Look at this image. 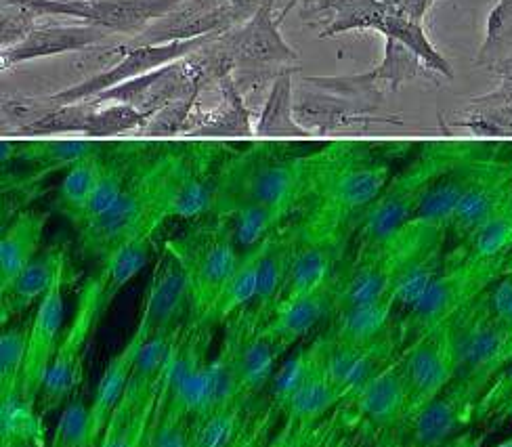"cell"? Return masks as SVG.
Returning a JSON list of instances; mask_svg holds the SVG:
<instances>
[{
  "instance_id": "obj_29",
  "label": "cell",
  "mask_w": 512,
  "mask_h": 447,
  "mask_svg": "<svg viewBox=\"0 0 512 447\" xmlns=\"http://www.w3.org/2000/svg\"><path fill=\"white\" fill-rule=\"evenodd\" d=\"M49 212L26 208L5 223L0 238V290L7 288L40 254Z\"/></svg>"
},
{
  "instance_id": "obj_28",
  "label": "cell",
  "mask_w": 512,
  "mask_h": 447,
  "mask_svg": "<svg viewBox=\"0 0 512 447\" xmlns=\"http://www.w3.org/2000/svg\"><path fill=\"white\" fill-rule=\"evenodd\" d=\"M311 347L313 361L309 372L275 408L280 410L282 418H290L301 424H309V427H315V424L326 420L340 403L345 401V397L326 372L322 347H319L317 338L313 340Z\"/></svg>"
},
{
  "instance_id": "obj_15",
  "label": "cell",
  "mask_w": 512,
  "mask_h": 447,
  "mask_svg": "<svg viewBox=\"0 0 512 447\" xmlns=\"http://www.w3.org/2000/svg\"><path fill=\"white\" fill-rule=\"evenodd\" d=\"M399 364L410 395V420L456 380L458 370L450 326L435 328L405 345L399 353Z\"/></svg>"
},
{
  "instance_id": "obj_7",
  "label": "cell",
  "mask_w": 512,
  "mask_h": 447,
  "mask_svg": "<svg viewBox=\"0 0 512 447\" xmlns=\"http://www.w3.org/2000/svg\"><path fill=\"white\" fill-rule=\"evenodd\" d=\"M166 244L179 254L191 278L196 301L194 317L212 324V309L242 254L229 219L219 215L202 217L179 238L166 240Z\"/></svg>"
},
{
  "instance_id": "obj_45",
  "label": "cell",
  "mask_w": 512,
  "mask_h": 447,
  "mask_svg": "<svg viewBox=\"0 0 512 447\" xmlns=\"http://www.w3.org/2000/svg\"><path fill=\"white\" fill-rule=\"evenodd\" d=\"M280 422H282L280 410H277L267 397H261L259 401L252 403L246 427L238 437V441L231 447H261L271 437V433L280 427Z\"/></svg>"
},
{
  "instance_id": "obj_6",
  "label": "cell",
  "mask_w": 512,
  "mask_h": 447,
  "mask_svg": "<svg viewBox=\"0 0 512 447\" xmlns=\"http://www.w3.org/2000/svg\"><path fill=\"white\" fill-rule=\"evenodd\" d=\"M236 147L221 143L166 145L162 160L164 219H202L215 212L223 166Z\"/></svg>"
},
{
  "instance_id": "obj_58",
  "label": "cell",
  "mask_w": 512,
  "mask_h": 447,
  "mask_svg": "<svg viewBox=\"0 0 512 447\" xmlns=\"http://www.w3.org/2000/svg\"><path fill=\"white\" fill-rule=\"evenodd\" d=\"M393 447H399V445H397V443H395V445H393Z\"/></svg>"
},
{
  "instance_id": "obj_24",
  "label": "cell",
  "mask_w": 512,
  "mask_h": 447,
  "mask_svg": "<svg viewBox=\"0 0 512 447\" xmlns=\"http://www.w3.org/2000/svg\"><path fill=\"white\" fill-rule=\"evenodd\" d=\"M183 0H72L74 19L114 36L135 38Z\"/></svg>"
},
{
  "instance_id": "obj_42",
  "label": "cell",
  "mask_w": 512,
  "mask_h": 447,
  "mask_svg": "<svg viewBox=\"0 0 512 447\" xmlns=\"http://www.w3.org/2000/svg\"><path fill=\"white\" fill-rule=\"evenodd\" d=\"M156 408L158 403H149V406L137 412H114L108 431L103 433L99 441V447H143Z\"/></svg>"
},
{
  "instance_id": "obj_4",
  "label": "cell",
  "mask_w": 512,
  "mask_h": 447,
  "mask_svg": "<svg viewBox=\"0 0 512 447\" xmlns=\"http://www.w3.org/2000/svg\"><path fill=\"white\" fill-rule=\"evenodd\" d=\"M164 152L166 145L141 166L108 210L78 229V244L84 257L101 263L128 242L156 233L166 221L162 212Z\"/></svg>"
},
{
  "instance_id": "obj_56",
  "label": "cell",
  "mask_w": 512,
  "mask_h": 447,
  "mask_svg": "<svg viewBox=\"0 0 512 447\" xmlns=\"http://www.w3.org/2000/svg\"><path fill=\"white\" fill-rule=\"evenodd\" d=\"M496 447H512V437H508L506 441H502V443H498Z\"/></svg>"
},
{
  "instance_id": "obj_53",
  "label": "cell",
  "mask_w": 512,
  "mask_h": 447,
  "mask_svg": "<svg viewBox=\"0 0 512 447\" xmlns=\"http://www.w3.org/2000/svg\"><path fill=\"white\" fill-rule=\"evenodd\" d=\"M298 3H301V0H284V7H282L280 11H277V19H280V24H282V21L288 17V13H290Z\"/></svg>"
},
{
  "instance_id": "obj_37",
  "label": "cell",
  "mask_w": 512,
  "mask_h": 447,
  "mask_svg": "<svg viewBox=\"0 0 512 447\" xmlns=\"http://www.w3.org/2000/svg\"><path fill=\"white\" fill-rule=\"evenodd\" d=\"M512 250V219L506 212H498L496 217L483 223L473 231L458 248L450 254L454 259H464L473 263H498L506 261Z\"/></svg>"
},
{
  "instance_id": "obj_43",
  "label": "cell",
  "mask_w": 512,
  "mask_h": 447,
  "mask_svg": "<svg viewBox=\"0 0 512 447\" xmlns=\"http://www.w3.org/2000/svg\"><path fill=\"white\" fill-rule=\"evenodd\" d=\"M143 122H147V116L131 103H112L108 108H105V103H99V108L93 114L84 133H87L91 139H99L105 135L131 131Z\"/></svg>"
},
{
  "instance_id": "obj_51",
  "label": "cell",
  "mask_w": 512,
  "mask_h": 447,
  "mask_svg": "<svg viewBox=\"0 0 512 447\" xmlns=\"http://www.w3.org/2000/svg\"><path fill=\"white\" fill-rule=\"evenodd\" d=\"M483 439H485V435H479L475 431H464V433L452 437L450 441L441 443L439 447H481Z\"/></svg>"
},
{
  "instance_id": "obj_44",
  "label": "cell",
  "mask_w": 512,
  "mask_h": 447,
  "mask_svg": "<svg viewBox=\"0 0 512 447\" xmlns=\"http://www.w3.org/2000/svg\"><path fill=\"white\" fill-rule=\"evenodd\" d=\"M87 418L89 406L80 395H76L61 410L57 427L47 447H87Z\"/></svg>"
},
{
  "instance_id": "obj_36",
  "label": "cell",
  "mask_w": 512,
  "mask_h": 447,
  "mask_svg": "<svg viewBox=\"0 0 512 447\" xmlns=\"http://www.w3.org/2000/svg\"><path fill=\"white\" fill-rule=\"evenodd\" d=\"M296 68H286L275 74L271 80V89L267 93L263 112L259 118L256 133L261 137H288L303 135L301 126L294 120V76Z\"/></svg>"
},
{
  "instance_id": "obj_18",
  "label": "cell",
  "mask_w": 512,
  "mask_h": 447,
  "mask_svg": "<svg viewBox=\"0 0 512 447\" xmlns=\"http://www.w3.org/2000/svg\"><path fill=\"white\" fill-rule=\"evenodd\" d=\"M384 57L378 66L366 74H351V76H309L303 82L311 89L359 99L364 103H374L382 95L393 93L405 82L418 78L420 74L429 72L422 59L414 55L401 42L384 38Z\"/></svg>"
},
{
  "instance_id": "obj_54",
  "label": "cell",
  "mask_w": 512,
  "mask_h": 447,
  "mask_svg": "<svg viewBox=\"0 0 512 447\" xmlns=\"http://www.w3.org/2000/svg\"><path fill=\"white\" fill-rule=\"evenodd\" d=\"M510 359H512V336H510V340H508V347H506V353H504V361H502V366H506Z\"/></svg>"
},
{
  "instance_id": "obj_14",
  "label": "cell",
  "mask_w": 512,
  "mask_h": 447,
  "mask_svg": "<svg viewBox=\"0 0 512 447\" xmlns=\"http://www.w3.org/2000/svg\"><path fill=\"white\" fill-rule=\"evenodd\" d=\"M485 387L456 378L450 387L414 414L397 435L399 447H439L466 431L477 418Z\"/></svg>"
},
{
  "instance_id": "obj_30",
  "label": "cell",
  "mask_w": 512,
  "mask_h": 447,
  "mask_svg": "<svg viewBox=\"0 0 512 447\" xmlns=\"http://www.w3.org/2000/svg\"><path fill=\"white\" fill-rule=\"evenodd\" d=\"M95 139H47V141H3V166L9 162H24L34 170V179L70 168L103 147Z\"/></svg>"
},
{
  "instance_id": "obj_35",
  "label": "cell",
  "mask_w": 512,
  "mask_h": 447,
  "mask_svg": "<svg viewBox=\"0 0 512 447\" xmlns=\"http://www.w3.org/2000/svg\"><path fill=\"white\" fill-rule=\"evenodd\" d=\"M0 447H47L45 418L19 395L0 399Z\"/></svg>"
},
{
  "instance_id": "obj_33",
  "label": "cell",
  "mask_w": 512,
  "mask_h": 447,
  "mask_svg": "<svg viewBox=\"0 0 512 447\" xmlns=\"http://www.w3.org/2000/svg\"><path fill=\"white\" fill-rule=\"evenodd\" d=\"M105 147L103 145L99 152L82 158L80 162L72 164L66 170V177H63L59 185V196H57V208L66 219L72 221L74 227L80 225L84 210H87L97 183L103 173V162H105Z\"/></svg>"
},
{
  "instance_id": "obj_41",
  "label": "cell",
  "mask_w": 512,
  "mask_h": 447,
  "mask_svg": "<svg viewBox=\"0 0 512 447\" xmlns=\"http://www.w3.org/2000/svg\"><path fill=\"white\" fill-rule=\"evenodd\" d=\"M290 217L292 215H288L284 210L261 204H248L238 208L227 219L231 223L233 238H236L240 252H246L254 246L263 244L277 229H282Z\"/></svg>"
},
{
  "instance_id": "obj_25",
  "label": "cell",
  "mask_w": 512,
  "mask_h": 447,
  "mask_svg": "<svg viewBox=\"0 0 512 447\" xmlns=\"http://www.w3.org/2000/svg\"><path fill=\"white\" fill-rule=\"evenodd\" d=\"M149 334L143 328H135L133 336L128 338V343L108 361L105 366L99 385L95 389L93 401L89 406V418H87V447H99V441L103 433L108 431L114 412L118 410L120 401L124 397L128 378H131L135 359L143 347Z\"/></svg>"
},
{
  "instance_id": "obj_38",
  "label": "cell",
  "mask_w": 512,
  "mask_h": 447,
  "mask_svg": "<svg viewBox=\"0 0 512 447\" xmlns=\"http://www.w3.org/2000/svg\"><path fill=\"white\" fill-rule=\"evenodd\" d=\"M250 410L252 403L236 399L194 420L191 447H231L242 435Z\"/></svg>"
},
{
  "instance_id": "obj_16",
  "label": "cell",
  "mask_w": 512,
  "mask_h": 447,
  "mask_svg": "<svg viewBox=\"0 0 512 447\" xmlns=\"http://www.w3.org/2000/svg\"><path fill=\"white\" fill-rule=\"evenodd\" d=\"M267 322L250 307L231 315L223 324L236 336L240 397L248 403L259 401L282 364L288 349L265 326Z\"/></svg>"
},
{
  "instance_id": "obj_3",
  "label": "cell",
  "mask_w": 512,
  "mask_h": 447,
  "mask_svg": "<svg viewBox=\"0 0 512 447\" xmlns=\"http://www.w3.org/2000/svg\"><path fill=\"white\" fill-rule=\"evenodd\" d=\"M120 292L122 286L114 282L101 265L82 284L76 311L66 332L61 334V343L53 357L45 387L38 397V412L42 418L63 410L78 395L80 382L84 380V361H87L91 338Z\"/></svg>"
},
{
  "instance_id": "obj_47",
  "label": "cell",
  "mask_w": 512,
  "mask_h": 447,
  "mask_svg": "<svg viewBox=\"0 0 512 447\" xmlns=\"http://www.w3.org/2000/svg\"><path fill=\"white\" fill-rule=\"evenodd\" d=\"M355 424L343 408H336L326 420L317 424V429L307 447H349Z\"/></svg>"
},
{
  "instance_id": "obj_17",
  "label": "cell",
  "mask_w": 512,
  "mask_h": 447,
  "mask_svg": "<svg viewBox=\"0 0 512 447\" xmlns=\"http://www.w3.org/2000/svg\"><path fill=\"white\" fill-rule=\"evenodd\" d=\"M340 408L347 412L355 429H368L376 435H399L410 416V395L399 357L349 395Z\"/></svg>"
},
{
  "instance_id": "obj_46",
  "label": "cell",
  "mask_w": 512,
  "mask_h": 447,
  "mask_svg": "<svg viewBox=\"0 0 512 447\" xmlns=\"http://www.w3.org/2000/svg\"><path fill=\"white\" fill-rule=\"evenodd\" d=\"M512 403V359L498 370L494 380L489 382L479 406L475 422H496L500 414Z\"/></svg>"
},
{
  "instance_id": "obj_27",
  "label": "cell",
  "mask_w": 512,
  "mask_h": 447,
  "mask_svg": "<svg viewBox=\"0 0 512 447\" xmlns=\"http://www.w3.org/2000/svg\"><path fill=\"white\" fill-rule=\"evenodd\" d=\"M336 280V278H334ZM328 282L305 294L284 298L267 319V330L290 351L298 340L309 336L322 324H328L336 309V282Z\"/></svg>"
},
{
  "instance_id": "obj_23",
  "label": "cell",
  "mask_w": 512,
  "mask_h": 447,
  "mask_svg": "<svg viewBox=\"0 0 512 447\" xmlns=\"http://www.w3.org/2000/svg\"><path fill=\"white\" fill-rule=\"evenodd\" d=\"M68 271V246L55 242L40 250L38 257L21 271L17 278L0 290V324L7 326L24 317L42 296L57 282L59 275Z\"/></svg>"
},
{
  "instance_id": "obj_20",
  "label": "cell",
  "mask_w": 512,
  "mask_h": 447,
  "mask_svg": "<svg viewBox=\"0 0 512 447\" xmlns=\"http://www.w3.org/2000/svg\"><path fill=\"white\" fill-rule=\"evenodd\" d=\"M66 282H68V271L59 275L57 282L49 288V292L42 296V301L36 305V311L32 315L26 366H24V374H21L17 395L24 401L36 403V406H38L40 391L45 387L49 368L53 364V357L61 343L63 286H66Z\"/></svg>"
},
{
  "instance_id": "obj_11",
  "label": "cell",
  "mask_w": 512,
  "mask_h": 447,
  "mask_svg": "<svg viewBox=\"0 0 512 447\" xmlns=\"http://www.w3.org/2000/svg\"><path fill=\"white\" fill-rule=\"evenodd\" d=\"M217 34L194 38V40H183V42H170V45H143V47H128V45H114L112 55L118 57L112 66L105 68L103 72L93 74L91 78L82 80L70 89H63L59 93H53L51 97H45L47 105H68V103H78L84 99H93L105 91H112L124 82L137 80L141 76L152 74L164 66H170L191 53H196L202 49L210 38H215Z\"/></svg>"
},
{
  "instance_id": "obj_13",
  "label": "cell",
  "mask_w": 512,
  "mask_h": 447,
  "mask_svg": "<svg viewBox=\"0 0 512 447\" xmlns=\"http://www.w3.org/2000/svg\"><path fill=\"white\" fill-rule=\"evenodd\" d=\"M294 248L284 298L322 288L336 278L343 267L349 233L334 229L311 217L294 221ZM282 298V301H284Z\"/></svg>"
},
{
  "instance_id": "obj_34",
  "label": "cell",
  "mask_w": 512,
  "mask_h": 447,
  "mask_svg": "<svg viewBox=\"0 0 512 447\" xmlns=\"http://www.w3.org/2000/svg\"><path fill=\"white\" fill-rule=\"evenodd\" d=\"M265 242L240 254L236 271L231 273L229 282L217 298L215 309H212V324L215 326H223L231 315H236L254 303L256 288H259V267Z\"/></svg>"
},
{
  "instance_id": "obj_12",
  "label": "cell",
  "mask_w": 512,
  "mask_h": 447,
  "mask_svg": "<svg viewBox=\"0 0 512 447\" xmlns=\"http://www.w3.org/2000/svg\"><path fill=\"white\" fill-rule=\"evenodd\" d=\"M194 313L196 301L189 273L179 254L164 242L143 294L137 326L149 336L179 332Z\"/></svg>"
},
{
  "instance_id": "obj_8",
  "label": "cell",
  "mask_w": 512,
  "mask_h": 447,
  "mask_svg": "<svg viewBox=\"0 0 512 447\" xmlns=\"http://www.w3.org/2000/svg\"><path fill=\"white\" fill-rule=\"evenodd\" d=\"M508 271V259L498 263H473L447 254L443 271L418 298V303L399 319L403 347L418 336L450 324L475 298L492 288Z\"/></svg>"
},
{
  "instance_id": "obj_40",
  "label": "cell",
  "mask_w": 512,
  "mask_h": 447,
  "mask_svg": "<svg viewBox=\"0 0 512 447\" xmlns=\"http://www.w3.org/2000/svg\"><path fill=\"white\" fill-rule=\"evenodd\" d=\"M30 326L32 317L28 315L3 326V334H0V399H9L19 391L21 374L26 366Z\"/></svg>"
},
{
  "instance_id": "obj_31",
  "label": "cell",
  "mask_w": 512,
  "mask_h": 447,
  "mask_svg": "<svg viewBox=\"0 0 512 447\" xmlns=\"http://www.w3.org/2000/svg\"><path fill=\"white\" fill-rule=\"evenodd\" d=\"M294 231H296L294 221H288L265 242L261 267H259V288H256L254 303L250 305V309L254 313H259L265 322L275 313V309L280 307L286 292L292 248H294Z\"/></svg>"
},
{
  "instance_id": "obj_1",
  "label": "cell",
  "mask_w": 512,
  "mask_h": 447,
  "mask_svg": "<svg viewBox=\"0 0 512 447\" xmlns=\"http://www.w3.org/2000/svg\"><path fill=\"white\" fill-rule=\"evenodd\" d=\"M391 183V166L366 145L330 143L307 154L303 217L322 221L353 236L361 217Z\"/></svg>"
},
{
  "instance_id": "obj_2",
  "label": "cell",
  "mask_w": 512,
  "mask_h": 447,
  "mask_svg": "<svg viewBox=\"0 0 512 447\" xmlns=\"http://www.w3.org/2000/svg\"><path fill=\"white\" fill-rule=\"evenodd\" d=\"M307 191V154L288 143H252L229 156L223 166L212 215L229 217L242 206L261 204L288 215L301 212Z\"/></svg>"
},
{
  "instance_id": "obj_57",
  "label": "cell",
  "mask_w": 512,
  "mask_h": 447,
  "mask_svg": "<svg viewBox=\"0 0 512 447\" xmlns=\"http://www.w3.org/2000/svg\"><path fill=\"white\" fill-rule=\"evenodd\" d=\"M506 212L510 215V219H512V194H510V200H508V206H506Z\"/></svg>"
},
{
  "instance_id": "obj_21",
  "label": "cell",
  "mask_w": 512,
  "mask_h": 447,
  "mask_svg": "<svg viewBox=\"0 0 512 447\" xmlns=\"http://www.w3.org/2000/svg\"><path fill=\"white\" fill-rule=\"evenodd\" d=\"M512 194V162L485 160L473 185L460 200L447 227V238L462 244L473 231L508 206Z\"/></svg>"
},
{
  "instance_id": "obj_55",
  "label": "cell",
  "mask_w": 512,
  "mask_h": 447,
  "mask_svg": "<svg viewBox=\"0 0 512 447\" xmlns=\"http://www.w3.org/2000/svg\"><path fill=\"white\" fill-rule=\"evenodd\" d=\"M512 418V403H510V406L500 414V418L496 420V422H504V420H510Z\"/></svg>"
},
{
  "instance_id": "obj_49",
  "label": "cell",
  "mask_w": 512,
  "mask_h": 447,
  "mask_svg": "<svg viewBox=\"0 0 512 447\" xmlns=\"http://www.w3.org/2000/svg\"><path fill=\"white\" fill-rule=\"evenodd\" d=\"M315 429L317 424L315 427H309V424L282 418L280 427L271 433V437L261 447H307Z\"/></svg>"
},
{
  "instance_id": "obj_22",
  "label": "cell",
  "mask_w": 512,
  "mask_h": 447,
  "mask_svg": "<svg viewBox=\"0 0 512 447\" xmlns=\"http://www.w3.org/2000/svg\"><path fill=\"white\" fill-rule=\"evenodd\" d=\"M112 36L114 34L93 24H84V21L82 24H40L17 45L0 51V63L7 72L26 61L103 47Z\"/></svg>"
},
{
  "instance_id": "obj_32",
  "label": "cell",
  "mask_w": 512,
  "mask_h": 447,
  "mask_svg": "<svg viewBox=\"0 0 512 447\" xmlns=\"http://www.w3.org/2000/svg\"><path fill=\"white\" fill-rule=\"evenodd\" d=\"M395 309H397V303L393 294L384 296L374 303L338 309L326 324L322 334L338 345H349V347L368 345L395 324L393 322Z\"/></svg>"
},
{
  "instance_id": "obj_5",
  "label": "cell",
  "mask_w": 512,
  "mask_h": 447,
  "mask_svg": "<svg viewBox=\"0 0 512 447\" xmlns=\"http://www.w3.org/2000/svg\"><path fill=\"white\" fill-rule=\"evenodd\" d=\"M471 149V145H431L410 168H405L401 175L391 179L387 189L368 208L355 229V252L391 244L414 221L424 191L445 168H450Z\"/></svg>"
},
{
  "instance_id": "obj_48",
  "label": "cell",
  "mask_w": 512,
  "mask_h": 447,
  "mask_svg": "<svg viewBox=\"0 0 512 447\" xmlns=\"http://www.w3.org/2000/svg\"><path fill=\"white\" fill-rule=\"evenodd\" d=\"M40 19L34 11L19 5H3V49H9L24 40L32 30L40 26Z\"/></svg>"
},
{
  "instance_id": "obj_19",
  "label": "cell",
  "mask_w": 512,
  "mask_h": 447,
  "mask_svg": "<svg viewBox=\"0 0 512 447\" xmlns=\"http://www.w3.org/2000/svg\"><path fill=\"white\" fill-rule=\"evenodd\" d=\"M248 15L231 7L227 0H183L173 11L154 21L145 32L128 38L124 45H170L210 34H223L240 26Z\"/></svg>"
},
{
  "instance_id": "obj_52",
  "label": "cell",
  "mask_w": 512,
  "mask_h": 447,
  "mask_svg": "<svg viewBox=\"0 0 512 447\" xmlns=\"http://www.w3.org/2000/svg\"><path fill=\"white\" fill-rule=\"evenodd\" d=\"M227 3L231 7H236L238 11H242L244 15L252 17L256 11H259V7L265 3V0H227Z\"/></svg>"
},
{
  "instance_id": "obj_10",
  "label": "cell",
  "mask_w": 512,
  "mask_h": 447,
  "mask_svg": "<svg viewBox=\"0 0 512 447\" xmlns=\"http://www.w3.org/2000/svg\"><path fill=\"white\" fill-rule=\"evenodd\" d=\"M275 7L277 0H265L259 11L240 26L217 36V45L229 59L233 76L282 72L298 61V51L282 36Z\"/></svg>"
},
{
  "instance_id": "obj_50",
  "label": "cell",
  "mask_w": 512,
  "mask_h": 447,
  "mask_svg": "<svg viewBox=\"0 0 512 447\" xmlns=\"http://www.w3.org/2000/svg\"><path fill=\"white\" fill-rule=\"evenodd\" d=\"M487 301L492 313L512 332V269H508L487 290Z\"/></svg>"
},
{
  "instance_id": "obj_9",
  "label": "cell",
  "mask_w": 512,
  "mask_h": 447,
  "mask_svg": "<svg viewBox=\"0 0 512 447\" xmlns=\"http://www.w3.org/2000/svg\"><path fill=\"white\" fill-rule=\"evenodd\" d=\"M456 355V378L473 380L489 387L502 368L504 353L512 332L489 309L487 292L462 309L450 324Z\"/></svg>"
},
{
  "instance_id": "obj_39",
  "label": "cell",
  "mask_w": 512,
  "mask_h": 447,
  "mask_svg": "<svg viewBox=\"0 0 512 447\" xmlns=\"http://www.w3.org/2000/svg\"><path fill=\"white\" fill-rule=\"evenodd\" d=\"M477 63L504 80L512 78V0H500L489 13Z\"/></svg>"
},
{
  "instance_id": "obj_26",
  "label": "cell",
  "mask_w": 512,
  "mask_h": 447,
  "mask_svg": "<svg viewBox=\"0 0 512 447\" xmlns=\"http://www.w3.org/2000/svg\"><path fill=\"white\" fill-rule=\"evenodd\" d=\"M483 162L485 160L479 158L471 149V152L454 162L450 168H445L431 183V187L424 191L412 223L424 229L447 233V227H450L460 200L464 198L468 187L473 185Z\"/></svg>"
}]
</instances>
